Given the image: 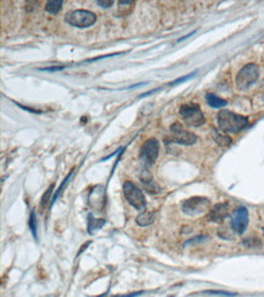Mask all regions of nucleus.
<instances>
[{"instance_id":"obj_1","label":"nucleus","mask_w":264,"mask_h":297,"mask_svg":"<svg viewBox=\"0 0 264 297\" xmlns=\"http://www.w3.org/2000/svg\"><path fill=\"white\" fill-rule=\"evenodd\" d=\"M218 128L224 133H239L248 126V118L242 115L223 110L217 116Z\"/></svg>"},{"instance_id":"obj_2","label":"nucleus","mask_w":264,"mask_h":297,"mask_svg":"<svg viewBox=\"0 0 264 297\" xmlns=\"http://www.w3.org/2000/svg\"><path fill=\"white\" fill-rule=\"evenodd\" d=\"M258 77H259V68H258V66L256 63H247L236 75L235 83H236V87L240 90H246L257 82Z\"/></svg>"},{"instance_id":"obj_3","label":"nucleus","mask_w":264,"mask_h":297,"mask_svg":"<svg viewBox=\"0 0 264 297\" xmlns=\"http://www.w3.org/2000/svg\"><path fill=\"white\" fill-rule=\"evenodd\" d=\"M183 121L190 127H200L205 123L206 118L204 112L201 111L200 106L197 104L188 103L184 104L179 110Z\"/></svg>"},{"instance_id":"obj_4","label":"nucleus","mask_w":264,"mask_h":297,"mask_svg":"<svg viewBox=\"0 0 264 297\" xmlns=\"http://www.w3.org/2000/svg\"><path fill=\"white\" fill-rule=\"evenodd\" d=\"M211 201L207 197L201 196H194L190 199L185 200L182 203V209L185 214L190 215V217H196V215L204 214L207 211H210Z\"/></svg>"},{"instance_id":"obj_5","label":"nucleus","mask_w":264,"mask_h":297,"mask_svg":"<svg viewBox=\"0 0 264 297\" xmlns=\"http://www.w3.org/2000/svg\"><path fill=\"white\" fill-rule=\"evenodd\" d=\"M65 21L73 27L86 28L94 25L97 21V15L89 10H74L65 16Z\"/></svg>"},{"instance_id":"obj_6","label":"nucleus","mask_w":264,"mask_h":297,"mask_svg":"<svg viewBox=\"0 0 264 297\" xmlns=\"http://www.w3.org/2000/svg\"><path fill=\"white\" fill-rule=\"evenodd\" d=\"M123 194L126 200L130 206H133L138 211H143L146 207V200L143 191L132 182H126L123 185Z\"/></svg>"},{"instance_id":"obj_7","label":"nucleus","mask_w":264,"mask_h":297,"mask_svg":"<svg viewBox=\"0 0 264 297\" xmlns=\"http://www.w3.org/2000/svg\"><path fill=\"white\" fill-rule=\"evenodd\" d=\"M170 142H177L181 145H194L197 141V136L194 133L184 129L179 123H174L170 126Z\"/></svg>"},{"instance_id":"obj_8","label":"nucleus","mask_w":264,"mask_h":297,"mask_svg":"<svg viewBox=\"0 0 264 297\" xmlns=\"http://www.w3.org/2000/svg\"><path fill=\"white\" fill-rule=\"evenodd\" d=\"M159 151V142L157 139L151 138L145 141L140 150V159L146 166H151L155 164V161L158 157Z\"/></svg>"},{"instance_id":"obj_9","label":"nucleus","mask_w":264,"mask_h":297,"mask_svg":"<svg viewBox=\"0 0 264 297\" xmlns=\"http://www.w3.org/2000/svg\"><path fill=\"white\" fill-rule=\"evenodd\" d=\"M248 226V211L247 208L240 206L234 211L231 215V228L236 234H243Z\"/></svg>"},{"instance_id":"obj_10","label":"nucleus","mask_w":264,"mask_h":297,"mask_svg":"<svg viewBox=\"0 0 264 297\" xmlns=\"http://www.w3.org/2000/svg\"><path fill=\"white\" fill-rule=\"evenodd\" d=\"M89 207L95 212H101L105 207V188L103 185H95L88 195Z\"/></svg>"},{"instance_id":"obj_11","label":"nucleus","mask_w":264,"mask_h":297,"mask_svg":"<svg viewBox=\"0 0 264 297\" xmlns=\"http://www.w3.org/2000/svg\"><path fill=\"white\" fill-rule=\"evenodd\" d=\"M230 214V206L228 202L217 203L210 209L207 215V219L214 223H222L226 217Z\"/></svg>"},{"instance_id":"obj_12","label":"nucleus","mask_w":264,"mask_h":297,"mask_svg":"<svg viewBox=\"0 0 264 297\" xmlns=\"http://www.w3.org/2000/svg\"><path fill=\"white\" fill-rule=\"evenodd\" d=\"M153 220H155V213H153V212L143 211L138 217H136L135 222L140 227H147L151 226V224L153 223Z\"/></svg>"},{"instance_id":"obj_13","label":"nucleus","mask_w":264,"mask_h":297,"mask_svg":"<svg viewBox=\"0 0 264 297\" xmlns=\"http://www.w3.org/2000/svg\"><path fill=\"white\" fill-rule=\"evenodd\" d=\"M106 223L105 219L103 218H93L92 214H89L88 217V233L91 235L97 233L99 229H101V227H104V224Z\"/></svg>"},{"instance_id":"obj_14","label":"nucleus","mask_w":264,"mask_h":297,"mask_svg":"<svg viewBox=\"0 0 264 297\" xmlns=\"http://www.w3.org/2000/svg\"><path fill=\"white\" fill-rule=\"evenodd\" d=\"M206 101H207V104L210 105L211 107H213V109H220V107H224L226 106V104H228L224 99L217 97L216 94H212V93L206 94Z\"/></svg>"},{"instance_id":"obj_15","label":"nucleus","mask_w":264,"mask_h":297,"mask_svg":"<svg viewBox=\"0 0 264 297\" xmlns=\"http://www.w3.org/2000/svg\"><path fill=\"white\" fill-rule=\"evenodd\" d=\"M118 15L120 16H127L129 15L130 13L133 11V9H134V2H130V0H121L120 3H118Z\"/></svg>"},{"instance_id":"obj_16","label":"nucleus","mask_w":264,"mask_h":297,"mask_svg":"<svg viewBox=\"0 0 264 297\" xmlns=\"http://www.w3.org/2000/svg\"><path fill=\"white\" fill-rule=\"evenodd\" d=\"M62 4H63L62 0H50V2L46 3L45 11L46 13L51 14V15H56V14L61 10V8H62Z\"/></svg>"},{"instance_id":"obj_17","label":"nucleus","mask_w":264,"mask_h":297,"mask_svg":"<svg viewBox=\"0 0 264 297\" xmlns=\"http://www.w3.org/2000/svg\"><path fill=\"white\" fill-rule=\"evenodd\" d=\"M28 226H30V229H31L32 234H33V238L38 239V235H37V220H36V213H34V211H32V213L30 215V222H28Z\"/></svg>"},{"instance_id":"obj_18","label":"nucleus","mask_w":264,"mask_h":297,"mask_svg":"<svg viewBox=\"0 0 264 297\" xmlns=\"http://www.w3.org/2000/svg\"><path fill=\"white\" fill-rule=\"evenodd\" d=\"M214 139H216V141L218 142L219 145H222V146H228V145L231 144V139L229 138V136L219 135V134L214 133Z\"/></svg>"},{"instance_id":"obj_19","label":"nucleus","mask_w":264,"mask_h":297,"mask_svg":"<svg viewBox=\"0 0 264 297\" xmlns=\"http://www.w3.org/2000/svg\"><path fill=\"white\" fill-rule=\"evenodd\" d=\"M73 172H74V170H72L71 172H69V174H68V176H67V177H66L65 182H63V183H62V184H61V185H60V188H59V189H57V191H56V193H55V194H54L53 199H51V206H53V203L55 202V201H56V199H57V197H59V195L61 194V191H62L63 186H65L66 184H67L68 179H69V178H71V176H72V173H73Z\"/></svg>"},{"instance_id":"obj_20","label":"nucleus","mask_w":264,"mask_h":297,"mask_svg":"<svg viewBox=\"0 0 264 297\" xmlns=\"http://www.w3.org/2000/svg\"><path fill=\"white\" fill-rule=\"evenodd\" d=\"M204 293H208V295H220V296H236V293L233 292H226V291H205Z\"/></svg>"},{"instance_id":"obj_21","label":"nucleus","mask_w":264,"mask_h":297,"mask_svg":"<svg viewBox=\"0 0 264 297\" xmlns=\"http://www.w3.org/2000/svg\"><path fill=\"white\" fill-rule=\"evenodd\" d=\"M196 75V72H193V73L185 76V77H182V78H178L177 81H174V82H170L169 86H175V84H179V83H183V82H187L188 80H190V78H193L194 76Z\"/></svg>"},{"instance_id":"obj_22","label":"nucleus","mask_w":264,"mask_h":297,"mask_svg":"<svg viewBox=\"0 0 264 297\" xmlns=\"http://www.w3.org/2000/svg\"><path fill=\"white\" fill-rule=\"evenodd\" d=\"M53 189H54V185H50V188L48 189V191H46V194H44V196H43L42 199V207H44V206L48 203L49 201V197H50L51 193H53Z\"/></svg>"},{"instance_id":"obj_23","label":"nucleus","mask_w":264,"mask_h":297,"mask_svg":"<svg viewBox=\"0 0 264 297\" xmlns=\"http://www.w3.org/2000/svg\"><path fill=\"white\" fill-rule=\"evenodd\" d=\"M62 68H65V66H54V67H45V68H40V71H61Z\"/></svg>"},{"instance_id":"obj_24","label":"nucleus","mask_w":264,"mask_h":297,"mask_svg":"<svg viewBox=\"0 0 264 297\" xmlns=\"http://www.w3.org/2000/svg\"><path fill=\"white\" fill-rule=\"evenodd\" d=\"M98 5L101 8H110L113 5V2L112 0H110V2H101V0H99L98 2Z\"/></svg>"},{"instance_id":"obj_25","label":"nucleus","mask_w":264,"mask_h":297,"mask_svg":"<svg viewBox=\"0 0 264 297\" xmlns=\"http://www.w3.org/2000/svg\"><path fill=\"white\" fill-rule=\"evenodd\" d=\"M143 292H135V293H132V295H127V296H115V297H135V296H139L141 295Z\"/></svg>"},{"instance_id":"obj_26","label":"nucleus","mask_w":264,"mask_h":297,"mask_svg":"<svg viewBox=\"0 0 264 297\" xmlns=\"http://www.w3.org/2000/svg\"><path fill=\"white\" fill-rule=\"evenodd\" d=\"M43 297H56L55 295H46V296H43Z\"/></svg>"},{"instance_id":"obj_27","label":"nucleus","mask_w":264,"mask_h":297,"mask_svg":"<svg viewBox=\"0 0 264 297\" xmlns=\"http://www.w3.org/2000/svg\"><path fill=\"white\" fill-rule=\"evenodd\" d=\"M263 233H264V228H263Z\"/></svg>"}]
</instances>
